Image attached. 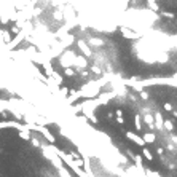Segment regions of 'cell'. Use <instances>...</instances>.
<instances>
[{
	"label": "cell",
	"instance_id": "2",
	"mask_svg": "<svg viewBox=\"0 0 177 177\" xmlns=\"http://www.w3.org/2000/svg\"><path fill=\"white\" fill-rule=\"evenodd\" d=\"M74 61H75V53H72V51H64L62 53V56L59 58V62H61V65L65 69V67H72L74 65Z\"/></svg>",
	"mask_w": 177,
	"mask_h": 177
},
{
	"label": "cell",
	"instance_id": "8",
	"mask_svg": "<svg viewBox=\"0 0 177 177\" xmlns=\"http://www.w3.org/2000/svg\"><path fill=\"white\" fill-rule=\"evenodd\" d=\"M64 74H65V77H74L75 75V70L72 69V67H65L64 69Z\"/></svg>",
	"mask_w": 177,
	"mask_h": 177
},
{
	"label": "cell",
	"instance_id": "5",
	"mask_svg": "<svg viewBox=\"0 0 177 177\" xmlns=\"http://www.w3.org/2000/svg\"><path fill=\"white\" fill-rule=\"evenodd\" d=\"M42 65H43V70H45V75H46V77H51V75H53V72H54L51 62H49V61H46V62H43Z\"/></svg>",
	"mask_w": 177,
	"mask_h": 177
},
{
	"label": "cell",
	"instance_id": "6",
	"mask_svg": "<svg viewBox=\"0 0 177 177\" xmlns=\"http://www.w3.org/2000/svg\"><path fill=\"white\" fill-rule=\"evenodd\" d=\"M78 48L83 51V54H85V56H91V49L88 48V45H86L83 40H78Z\"/></svg>",
	"mask_w": 177,
	"mask_h": 177
},
{
	"label": "cell",
	"instance_id": "9",
	"mask_svg": "<svg viewBox=\"0 0 177 177\" xmlns=\"http://www.w3.org/2000/svg\"><path fill=\"white\" fill-rule=\"evenodd\" d=\"M147 3H148V7H150V8L155 10V11L158 10V5H156V2H155V0H147Z\"/></svg>",
	"mask_w": 177,
	"mask_h": 177
},
{
	"label": "cell",
	"instance_id": "3",
	"mask_svg": "<svg viewBox=\"0 0 177 177\" xmlns=\"http://www.w3.org/2000/svg\"><path fill=\"white\" fill-rule=\"evenodd\" d=\"M27 125H21L19 123V120H16V121H0V129H7V128H13V129H24Z\"/></svg>",
	"mask_w": 177,
	"mask_h": 177
},
{
	"label": "cell",
	"instance_id": "1",
	"mask_svg": "<svg viewBox=\"0 0 177 177\" xmlns=\"http://www.w3.org/2000/svg\"><path fill=\"white\" fill-rule=\"evenodd\" d=\"M80 91H81V96H85L88 99H93V97H96L97 93H99V83L88 81V85H85L83 90H80Z\"/></svg>",
	"mask_w": 177,
	"mask_h": 177
},
{
	"label": "cell",
	"instance_id": "7",
	"mask_svg": "<svg viewBox=\"0 0 177 177\" xmlns=\"http://www.w3.org/2000/svg\"><path fill=\"white\" fill-rule=\"evenodd\" d=\"M51 77H53V80H54V81H56V83H58V85H62V81H64V80H62V75H61V74H59V72H56V70H54Z\"/></svg>",
	"mask_w": 177,
	"mask_h": 177
},
{
	"label": "cell",
	"instance_id": "4",
	"mask_svg": "<svg viewBox=\"0 0 177 177\" xmlns=\"http://www.w3.org/2000/svg\"><path fill=\"white\" fill-rule=\"evenodd\" d=\"M72 67L78 69V70H85L88 67V62L85 59V54H78V56H75V61H74V65Z\"/></svg>",
	"mask_w": 177,
	"mask_h": 177
},
{
	"label": "cell",
	"instance_id": "10",
	"mask_svg": "<svg viewBox=\"0 0 177 177\" xmlns=\"http://www.w3.org/2000/svg\"><path fill=\"white\" fill-rule=\"evenodd\" d=\"M30 142H32V145H34V147H40V145H42V142L38 141L37 137H32V139H30Z\"/></svg>",
	"mask_w": 177,
	"mask_h": 177
}]
</instances>
